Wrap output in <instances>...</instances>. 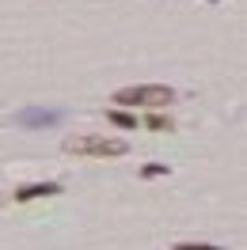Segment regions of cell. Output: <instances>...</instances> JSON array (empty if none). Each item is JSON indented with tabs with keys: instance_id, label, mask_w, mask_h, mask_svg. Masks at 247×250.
<instances>
[{
	"instance_id": "cell-1",
	"label": "cell",
	"mask_w": 247,
	"mask_h": 250,
	"mask_svg": "<svg viewBox=\"0 0 247 250\" xmlns=\"http://www.w3.org/2000/svg\"><path fill=\"white\" fill-rule=\"evenodd\" d=\"M69 156H88V159H114L129 152V141L122 137H99V133H76V137H65L61 144Z\"/></svg>"
},
{
	"instance_id": "cell-2",
	"label": "cell",
	"mask_w": 247,
	"mask_h": 250,
	"mask_svg": "<svg viewBox=\"0 0 247 250\" xmlns=\"http://www.w3.org/2000/svg\"><path fill=\"white\" fill-rule=\"evenodd\" d=\"M118 106H148V110H164L168 103H175V91L168 83H133V87H118L114 91Z\"/></svg>"
},
{
	"instance_id": "cell-3",
	"label": "cell",
	"mask_w": 247,
	"mask_h": 250,
	"mask_svg": "<svg viewBox=\"0 0 247 250\" xmlns=\"http://www.w3.org/2000/svg\"><path fill=\"white\" fill-rule=\"evenodd\" d=\"M53 193H61L57 182H34V186H23V189H12V193H4L0 205H27V201H38V197H53Z\"/></svg>"
},
{
	"instance_id": "cell-4",
	"label": "cell",
	"mask_w": 247,
	"mask_h": 250,
	"mask_svg": "<svg viewBox=\"0 0 247 250\" xmlns=\"http://www.w3.org/2000/svg\"><path fill=\"white\" fill-rule=\"evenodd\" d=\"M65 114L61 110H42V106H27V110H19V125H27V129H46V125H57Z\"/></svg>"
},
{
	"instance_id": "cell-5",
	"label": "cell",
	"mask_w": 247,
	"mask_h": 250,
	"mask_svg": "<svg viewBox=\"0 0 247 250\" xmlns=\"http://www.w3.org/2000/svg\"><path fill=\"white\" fill-rule=\"evenodd\" d=\"M107 122H114L118 129H137V118H133V114H125V110H110Z\"/></svg>"
},
{
	"instance_id": "cell-6",
	"label": "cell",
	"mask_w": 247,
	"mask_h": 250,
	"mask_svg": "<svg viewBox=\"0 0 247 250\" xmlns=\"http://www.w3.org/2000/svg\"><path fill=\"white\" fill-rule=\"evenodd\" d=\"M168 174V163H145L141 167V178H164Z\"/></svg>"
},
{
	"instance_id": "cell-7",
	"label": "cell",
	"mask_w": 247,
	"mask_h": 250,
	"mask_svg": "<svg viewBox=\"0 0 247 250\" xmlns=\"http://www.w3.org/2000/svg\"><path fill=\"white\" fill-rule=\"evenodd\" d=\"M148 129H156V133H171L175 125H171V118H164V114H152V118H148Z\"/></svg>"
},
{
	"instance_id": "cell-8",
	"label": "cell",
	"mask_w": 247,
	"mask_h": 250,
	"mask_svg": "<svg viewBox=\"0 0 247 250\" xmlns=\"http://www.w3.org/2000/svg\"><path fill=\"white\" fill-rule=\"evenodd\" d=\"M175 250H221L213 243H175Z\"/></svg>"
}]
</instances>
